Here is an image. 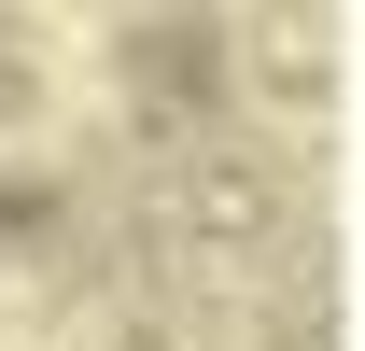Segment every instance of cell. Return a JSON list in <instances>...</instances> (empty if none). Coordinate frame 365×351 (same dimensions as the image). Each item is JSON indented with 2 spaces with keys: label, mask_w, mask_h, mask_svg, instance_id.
Wrapping results in <instances>:
<instances>
[{
  "label": "cell",
  "mask_w": 365,
  "mask_h": 351,
  "mask_svg": "<svg viewBox=\"0 0 365 351\" xmlns=\"http://www.w3.org/2000/svg\"><path fill=\"white\" fill-rule=\"evenodd\" d=\"M29 113V56H14V29H0V127Z\"/></svg>",
  "instance_id": "3957f363"
},
{
  "label": "cell",
  "mask_w": 365,
  "mask_h": 351,
  "mask_svg": "<svg viewBox=\"0 0 365 351\" xmlns=\"http://www.w3.org/2000/svg\"><path fill=\"white\" fill-rule=\"evenodd\" d=\"M253 71H267L281 98H323V29L309 14H267V56H253Z\"/></svg>",
  "instance_id": "7a4b0ae2"
},
{
  "label": "cell",
  "mask_w": 365,
  "mask_h": 351,
  "mask_svg": "<svg viewBox=\"0 0 365 351\" xmlns=\"http://www.w3.org/2000/svg\"><path fill=\"white\" fill-rule=\"evenodd\" d=\"M182 225H197V239H211V225H225V239H239V225H267V183L239 169V155H211V169L182 183Z\"/></svg>",
  "instance_id": "6da1fadb"
}]
</instances>
